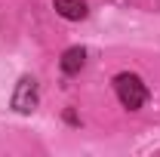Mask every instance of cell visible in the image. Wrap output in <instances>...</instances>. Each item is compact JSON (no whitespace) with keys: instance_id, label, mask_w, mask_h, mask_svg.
<instances>
[{"instance_id":"1","label":"cell","mask_w":160,"mask_h":157,"mask_svg":"<svg viewBox=\"0 0 160 157\" xmlns=\"http://www.w3.org/2000/svg\"><path fill=\"white\" fill-rule=\"evenodd\" d=\"M114 89H117V99L123 102V108H129V111H139L148 102V86L136 74H117L114 77Z\"/></svg>"},{"instance_id":"2","label":"cell","mask_w":160,"mask_h":157,"mask_svg":"<svg viewBox=\"0 0 160 157\" xmlns=\"http://www.w3.org/2000/svg\"><path fill=\"white\" fill-rule=\"evenodd\" d=\"M37 105V80L34 77H22L16 83V93H12V108L19 114H31Z\"/></svg>"},{"instance_id":"3","label":"cell","mask_w":160,"mask_h":157,"mask_svg":"<svg viewBox=\"0 0 160 157\" xmlns=\"http://www.w3.org/2000/svg\"><path fill=\"white\" fill-rule=\"evenodd\" d=\"M52 6H56V13L62 19H68V22L86 19V3L83 0H52Z\"/></svg>"},{"instance_id":"4","label":"cell","mask_w":160,"mask_h":157,"mask_svg":"<svg viewBox=\"0 0 160 157\" xmlns=\"http://www.w3.org/2000/svg\"><path fill=\"white\" fill-rule=\"evenodd\" d=\"M83 62H86V49H83V46H71V49H65V56H62V71H65V74H77L80 68H83Z\"/></svg>"}]
</instances>
